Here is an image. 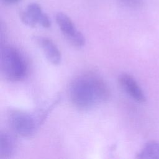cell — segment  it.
Segmentation results:
<instances>
[{
  "label": "cell",
  "instance_id": "obj_6",
  "mask_svg": "<svg viewBox=\"0 0 159 159\" xmlns=\"http://www.w3.org/2000/svg\"><path fill=\"white\" fill-rule=\"evenodd\" d=\"M119 83L122 89L135 101L143 103L146 101L145 94L136 81L130 74L122 73L119 76Z\"/></svg>",
  "mask_w": 159,
  "mask_h": 159
},
{
  "label": "cell",
  "instance_id": "obj_9",
  "mask_svg": "<svg viewBox=\"0 0 159 159\" xmlns=\"http://www.w3.org/2000/svg\"><path fill=\"white\" fill-rule=\"evenodd\" d=\"M14 143L12 137L6 132H1L0 135V158H7L12 154Z\"/></svg>",
  "mask_w": 159,
  "mask_h": 159
},
{
  "label": "cell",
  "instance_id": "obj_2",
  "mask_svg": "<svg viewBox=\"0 0 159 159\" xmlns=\"http://www.w3.org/2000/svg\"><path fill=\"white\" fill-rule=\"evenodd\" d=\"M1 70L7 80L19 81L27 76L28 66L25 58L17 48L5 46L1 50Z\"/></svg>",
  "mask_w": 159,
  "mask_h": 159
},
{
  "label": "cell",
  "instance_id": "obj_1",
  "mask_svg": "<svg viewBox=\"0 0 159 159\" xmlns=\"http://www.w3.org/2000/svg\"><path fill=\"white\" fill-rule=\"evenodd\" d=\"M110 90L98 75L87 72L76 77L69 88L70 99L73 105L80 110H88L110 98Z\"/></svg>",
  "mask_w": 159,
  "mask_h": 159
},
{
  "label": "cell",
  "instance_id": "obj_4",
  "mask_svg": "<svg viewBox=\"0 0 159 159\" xmlns=\"http://www.w3.org/2000/svg\"><path fill=\"white\" fill-rule=\"evenodd\" d=\"M55 19L61 32L71 45L78 48L85 45L86 40L83 34L76 29L73 22L67 15L58 12L56 14Z\"/></svg>",
  "mask_w": 159,
  "mask_h": 159
},
{
  "label": "cell",
  "instance_id": "obj_8",
  "mask_svg": "<svg viewBox=\"0 0 159 159\" xmlns=\"http://www.w3.org/2000/svg\"><path fill=\"white\" fill-rule=\"evenodd\" d=\"M139 159L159 158V141L151 140L147 142L137 153Z\"/></svg>",
  "mask_w": 159,
  "mask_h": 159
},
{
  "label": "cell",
  "instance_id": "obj_3",
  "mask_svg": "<svg viewBox=\"0 0 159 159\" xmlns=\"http://www.w3.org/2000/svg\"><path fill=\"white\" fill-rule=\"evenodd\" d=\"M8 122L12 131L23 137L32 135L41 123L37 116L35 117L30 114L20 110L10 111Z\"/></svg>",
  "mask_w": 159,
  "mask_h": 159
},
{
  "label": "cell",
  "instance_id": "obj_5",
  "mask_svg": "<svg viewBox=\"0 0 159 159\" xmlns=\"http://www.w3.org/2000/svg\"><path fill=\"white\" fill-rule=\"evenodd\" d=\"M19 16L24 24L31 27H35L37 25H40L44 28H49L51 26L48 16L37 3L29 4L25 10L20 12Z\"/></svg>",
  "mask_w": 159,
  "mask_h": 159
},
{
  "label": "cell",
  "instance_id": "obj_11",
  "mask_svg": "<svg viewBox=\"0 0 159 159\" xmlns=\"http://www.w3.org/2000/svg\"><path fill=\"white\" fill-rule=\"evenodd\" d=\"M2 2L7 5H11V4H14L17 2H18L20 0H1Z\"/></svg>",
  "mask_w": 159,
  "mask_h": 159
},
{
  "label": "cell",
  "instance_id": "obj_7",
  "mask_svg": "<svg viewBox=\"0 0 159 159\" xmlns=\"http://www.w3.org/2000/svg\"><path fill=\"white\" fill-rule=\"evenodd\" d=\"M35 40L49 61L55 65L60 63L61 60L60 51L51 39L45 37H37Z\"/></svg>",
  "mask_w": 159,
  "mask_h": 159
},
{
  "label": "cell",
  "instance_id": "obj_10",
  "mask_svg": "<svg viewBox=\"0 0 159 159\" xmlns=\"http://www.w3.org/2000/svg\"><path fill=\"white\" fill-rule=\"evenodd\" d=\"M121 5L133 9H139L143 4V0H117Z\"/></svg>",
  "mask_w": 159,
  "mask_h": 159
}]
</instances>
